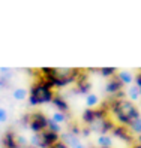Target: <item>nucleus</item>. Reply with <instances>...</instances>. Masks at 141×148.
Returning <instances> with one entry per match:
<instances>
[{"label":"nucleus","mask_w":141,"mask_h":148,"mask_svg":"<svg viewBox=\"0 0 141 148\" xmlns=\"http://www.w3.org/2000/svg\"><path fill=\"white\" fill-rule=\"evenodd\" d=\"M108 112L110 115L114 117V120L117 121V124L120 126H129L135 118L140 117V111L135 106L134 102H131L129 99H116L111 97L108 100Z\"/></svg>","instance_id":"1"},{"label":"nucleus","mask_w":141,"mask_h":148,"mask_svg":"<svg viewBox=\"0 0 141 148\" xmlns=\"http://www.w3.org/2000/svg\"><path fill=\"white\" fill-rule=\"evenodd\" d=\"M12 96H14V99H17V100H24L26 96H27V91H26L24 88H15Z\"/></svg>","instance_id":"20"},{"label":"nucleus","mask_w":141,"mask_h":148,"mask_svg":"<svg viewBox=\"0 0 141 148\" xmlns=\"http://www.w3.org/2000/svg\"><path fill=\"white\" fill-rule=\"evenodd\" d=\"M47 130H50V132H53V133H60V130H62V127H60V124H57V123H54L51 118L48 120V126H47Z\"/></svg>","instance_id":"19"},{"label":"nucleus","mask_w":141,"mask_h":148,"mask_svg":"<svg viewBox=\"0 0 141 148\" xmlns=\"http://www.w3.org/2000/svg\"><path fill=\"white\" fill-rule=\"evenodd\" d=\"M128 129H129L131 133H134V135H138V136H140V135H141V115L132 121V123L128 126Z\"/></svg>","instance_id":"14"},{"label":"nucleus","mask_w":141,"mask_h":148,"mask_svg":"<svg viewBox=\"0 0 141 148\" xmlns=\"http://www.w3.org/2000/svg\"><path fill=\"white\" fill-rule=\"evenodd\" d=\"M135 85L138 87V91H140V96H141V69H140V72L137 73V76H135Z\"/></svg>","instance_id":"22"},{"label":"nucleus","mask_w":141,"mask_h":148,"mask_svg":"<svg viewBox=\"0 0 141 148\" xmlns=\"http://www.w3.org/2000/svg\"><path fill=\"white\" fill-rule=\"evenodd\" d=\"M132 148H135V147H132Z\"/></svg>","instance_id":"26"},{"label":"nucleus","mask_w":141,"mask_h":148,"mask_svg":"<svg viewBox=\"0 0 141 148\" xmlns=\"http://www.w3.org/2000/svg\"><path fill=\"white\" fill-rule=\"evenodd\" d=\"M6 121H8V112L6 109L0 108V123H6Z\"/></svg>","instance_id":"21"},{"label":"nucleus","mask_w":141,"mask_h":148,"mask_svg":"<svg viewBox=\"0 0 141 148\" xmlns=\"http://www.w3.org/2000/svg\"><path fill=\"white\" fill-rule=\"evenodd\" d=\"M86 103H87V106H89V109H95V106H98V103H99L98 96L96 94H87Z\"/></svg>","instance_id":"17"},{"label":"nucleus","mask_w":141,"mask_h":148,"mask_svg":"<svg viewBox=\"0 0 141 148\" xmlns=\"http://www.w3.org/2000/svg\"><path fill=\"white\" fill-rule=\"evenodd\" d=\"M126 94L131 102H135L140 99V91H138V87L137 85H129L128 90H126Z\"/></svg>","instance_id":"15"},{"label":"nucleus","mask_w":141,"mask_h":148,"mask_svg":"<svg viewBox=\"0 0 141 148\" xmlns=\"http://www.w3.org/2000/svg\"><path fill=\"white\" fill-rule=\"evenodd\" d=\"M111 133H113L114 136H119V138H120V139H123L125 142H129V144H132V145L135 144L134 136H132V133L129 132V129H128L126 126L116 124V126H114V129L111 130Z\"/></svg>","instance_id":"7"},{"label":"nucleus","mask_w":141,"mask_h":148,"mask_svg":"<svg viewBox=\"0 0 141 148\" xmlns=\"http://www.w3.org/2000/svg\"><path fill=\"white\" fill-rule=\"evenodd\" d=\"M41 136H42V139H44V145H45V148L54 147V145L60 141V136H59L57 133L50 132V130H44V132H41Z\"/></svg>","instance_id":"9"},{"label":"nucleus","mask_w":141,"mask_h":148,"mask_svg":"<svg viewBox=\"0 0 141 148\" xmlns=\"http://www.w3.org/2000/svg\"><path fill=\"white\" fill-rule=\"evenodd\" d=\"M96 72H99L104 78H113V76H116L117 75V69H114V67H101V69H96Z\"/></svg>","instance_id":"16"},{"label":"nucleus","mask_w":141,"mask_h":148,"mask_svg":"<svg viewBox=\"0 0 141 148\" xmlns=\"http://www.w3.org/2000/svg\"><path fill=\"white\" fill-rule=\"evenodd\" d=\"M123 85L120 81H119V78L117 76H113L110 78V79L107 81V85H105V90H107L108 94H111V97H116V99H123Z\"/></svg>","instance_id":"6"},{"label":"nucleus","mask_w":141,"mask_h":148,"mask_svg":"<svg viewBox=\"0 0 141 148\" xmlns=\"http://www.w3.org/2000/svg\"><path fill=\"white\" fill-rule=\"evenodd\" d=\"M54 97V91H53V87L42 78H38L30 87L29 91V100L32 106L36 105H44V103L53 102Z\"/></svg>","instance_id":"3"},{"label":"nucleus","mask_w":141,"mask_h":148,"mask_svg":"<svg viewBox=\"0 0 141 148\" xmlns=\"http://www.w3.org/2000/svg\"><path fill=\"white\" fill-rule=\"evenodd\" d=\"M60 141L65 142L68 148H86V147L83 145V142H81V139L78 138L77 135L70 133V132L62 135V136H60Z\"/></svg>","instance_id":"8"},{"label":"nucleus","mask_w":141,"mask_h":148,"mask_svg":"<svg viewBox=\"0 0 141 148\" xmlns=\"http://www.w3.org/2000/svg\"><path fill=\"white\" fill-rule=\"evenodd\" d=\"M18 148H35V147L30 145V144H27V145H23V147H18Z\"/></svg>","instance_id":"25"},{"label":"nucleus","mask_w":141,"mask_h":148,"mask_svg":"<svg viewBox=\"0 0 141 148\" xmlns=\"http://www.w3.org/2000/svg\"><path fill=\"white\" fill-rule=\"evenodd\" d=\"M135 144L141 148V135H140V136H137V141H135Z\"/></svg>","instance_id":"24"},{"label":"nucleus","mask_w":141,"mask_h":148,"mask_svg":"<svg viewBox=\"0 0 141 148\" xmlns=\"http://www.w3.org/2000/svg\"><path fill=\"white\" fill-rule=\"evenodd\" d=\"M114 126H116V123L111 120L108 109L101 106L99 109H95V115L86 127L89 132H95L99 135H110V132L114 129Z\"/></svg>","instance_id":"4"},{"label":"nucleus","mask_w":141,"mask_h":148,"mask_svg":"<svg viewBox=\"0 0 141 148\" xmlns=\"http://www.w3.org/2000/svg\"><path fill=\"white\" fill-rule=\"evenodd\" d=\"M96 142H98L99 148H113V136L111 135H101Z\"/></svg>","instance_id":"13"},{"label":"nucleus","mask_w":141,"mask_h":148,"mask_svg":"<svg viewBox=\"0 0 141 148\" xmlns=\"http://www.w3.org/2000/svg\"><path fill=\"white\" fill-rule=\"evenodd\" d=\"M51 120L54 121V123H57V124H63L65 121H66V114H63V112H59V111H56L54 114H53Z\"/></svg>","instance_id":"18"},{"label":"nucleus","mask_w":141,"mask_h":148,"mask_svg":"<svg viewBox=\"0 0 141 148\" xmlns=\"http://www.w3.org/2000/svg\"><path fill=\"white\" fill-rule=\"evenodd\" d=\"M116 76L119 78V81L123 85H132V82L135 81V76L132 75L131 72H128V71H120V72H117Z\"/></svg>","instance_id":"12"},{"label":"nucleus","mask_w":141,"mask_h":148,"mask_svg":"<svg viewBox=\"0 0 141 148\" xmlns=\"http://www.w3.org/2000/svg\"><path fill=\"white\" fill-rule=\"evenodd\" d=\"M48 117L44 115V112H39V111H35V112H30L24 117V121L27 123L29 129L32 130L33 133H41L44 130H47V126H48Z\"/></svg>","instance_id":"5"},{"label":"nucleus","mask_w":141,"mask_h":148,"mask_svg":"<svg viewBox=\"0 0 141 148\" xmlns=\"http://www.w3.org/2000/svg\"><path fill=\"white\" fill-rule=\"evenodd\" d=\"M53 105L56 106V109L59 111V112H63V114H66V112L69 111V105H68V102L62 97V96H59V94H54V97H53Z\"/></svg>","instance_id":"11"},{"label":"nucleus","mask_w":141,"mask_h":148,"mask_svg":"<svg viewBox=\"0 0 141 148\" xmlns=\"http://www.w3.org/2000/svg\"><path fill=\"white\" fill-rule=\"evenodd\" d=\"M3 148H18V142H17V135L14 132H6L3 139H2Z\"/></svg>","instance_id":"10"},{"label":"nucleus","mask_w":141,"mask_h":148,"mask_svg":"<svg viewBox=\"0 0 141 148\" xmlns=\"http://www.w3.org/2000/svg\"><path fill=\"white\" fill-rule=\"evenodd\" d=\"M51 148H68V147H66V144H65V142L59 141V142H57V144H56L54 147H51Z\"/></svg>","instance_id":"23"},{"label":"nucleus","mask_w":141,"mask_h":148,"mask_svg":"<svg viewBox=\"0 0 141 148\" xmlns=\"http://www.w3.org/2000/svg\"><path fill=\"white\" fill-rule=\"evenodd\" d=\"M41 73L42 76L39 78L45 79L54 88V87H65L75 82L81 75V71L74 67H44L41 69Z\"/></svg>","instance_id":"2"}]
</instances>
